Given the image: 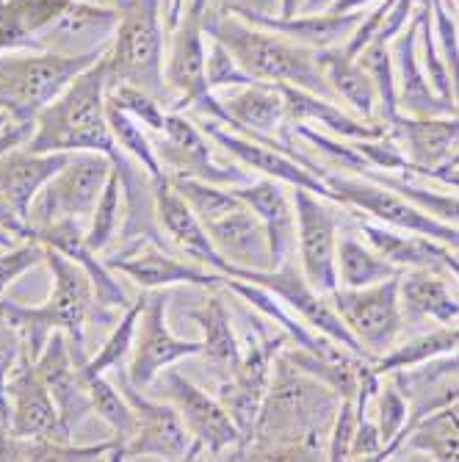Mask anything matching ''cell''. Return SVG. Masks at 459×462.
I'll use <instances>...</instances> for the list:
<instances>
[{
  "label": "cell",
  "instance_id": "6da1fadb",
  "mask_svg": "<svg viewBox=\"0 0 459 462\" xmlns=\"http://www.w3.org/2000/svg\"><path fill=\"white\" fill-rule=\"evenodd\" d=\"M338 407L341 396L329 385L277 355L255 438L241 459H326Z\"/></svg>",
  "mask_w": 459,
  "mask_h": 462
},
{
  "label": "cell",
  "instance_id": "7a4b0ae2",
  "mask_svg": "<svg viewBox=\"0 0 459 462\" xmlns=\"http://www.w3.org/2000/svg\"><path fill=\"white\" fill-rule=\"evenodd\" d=\"M205 33L222 42L238 61V67L252 80L277 83V87L285 83V87H297L318 97L335 100V95H332L329 83L324 78V69L318 64V51L249 23L235 12L230 14L207 12Z\"/></svg>",
  "mask_w": 459,
  "mask_h": 462
},
{
  "label": "cell",
  "instance_id": "3957f363",
  "mask_svg": "<svg viewBox=\"0 0 459 462\" xmlns=\"http://www.w3.org/2000/svg\"><path fill=\"white\" fill-rule=\"evenodd\" d=\"M108 75L103 56L78 72L67 89L53 97L33 119V134L23 147L31 152H103L114 158L119 152L106 114Z\"/></svg>",
  "mask_w": 459,
  "mask_h": 462
},
{
  "label": "cell",
  "instance_id": "277c9868",
  "mask_svg": "<svg viewBox=\"0 0 459 462\" xmlns=\"http://www.w3.org/2000/svg\"><path fill=\"white\" fill-rule=\"evenodd\" d=\"M45 266L50 269L53 277L50 297L33 308L0 297V316L20 332L23 346L33 360L45 349L53 332H64L69 338L72 352L89 357L87 346H83V329H87V321L95 313V308H100L92 277L83 266H78L75 261L48 246H45Z\"/></svg>",
  "mask_w": 459,
  "mask_h": 462
},
{
  "label": "cell",
  "instance_id": "5b68a950",
  "mask_svg": "<svg viewBox=\"0 0 459 462\" xmlns=\"http://www.w3.org/2000/svg\"><path fill=\"white\" fill-rule=\"evenodd\" d=\"M119 12V25L103 53L108 89L131 83L158 100L170 103L163 80L166 59V4L163 0H111Z\"/></svg>",
  "mask_w": 459,
  "mask_h": 462
},
{
  "label": "cell",
  "instance_id": "8992f818",
  "mask_svg": "<svg viewBox=\"0 0 459 462\" xmlns=\"http://www.w3.org/2000/svg\"><path fill=\"white\" fill-rule=\"evenodd\" d=\"M97 59L100 56L72 59L33 48L4 51L0 53V111L23 122H33L36 114L59 97L78 72Z\"/></svg>",
  "mask_w": 459,
  "mask_h": 462
},
{
  "label": "cell",
  "instance_id": "52a82bcc",
  "mask_svg": "<svg viewBox=\"0 0 459 462\" xmlns=\"http://www.w3.org/2000/svg\"><path fill=\"white\" fill-rule=\"evenodd\" d=\"M150 388L155 399H163L166 404L175 407L186 432L191 435L188 459H197V454H211V457L230 454L233 459H238L241 432L216 396L194 385L188 376H183L172 365L163 368L150 383Z\"/></svg>",
  "mask_w": 459,
  "mask_h": 462
},
{
  "label": "cell",
  "instance_id": "ba28073f",
  "mask_svg": "<svg viewBox=\"0 0 459 462\" xmlns=\"http://www.w3.org/2000/svg\"><path fill=\"white\" fill-rule=\"evenodd\" d=\"M150 136L166 175L197 178L216 186H241L255 178L235 161L219 163L214 142L188 111H166L163 131Z\"/></svg>",
  "mask_w": 459,
  "mask_h": 462
},
{
  "label": "cell",
  "instance_id": "9c48e42d",
  "mask_svg": "<svg viewBox=\"0 0 459 462\" xmlns=\"http://www.w3.org/2000/svg\"><path fill=\"white\" fill-rule=\"evenodd\" d=\"M111 172L114 161L108 155L92 150L72 152L31 205L33 233L61 219H89Z\"/></svg>",
  "mask_w": 459,
  "mask_h": 462
},
{
  "label": "cell",
  "instance_id": "30bf717a",
  "mask_svg": "<svg viewBox=\"0 0 459 462\" xmlns=\"http://www.w3.org/2000/svg\"><path fill=\"white\" fill-rule=\"evenodd\" d=\"M399 277L382 280L377 285H365V288L338 285L329 293L332 308L338 310V316L344 319V324L349 327V332L354 335L357 344L371 360L388 355L404 332Z\"/></svg>",
  "mask_w": 459,
  "mask_h": 462
},
{
  "label": "cell",
  "instance_id": "8fae6325",
  "mask_svg": "<svg viewBox=\"0 0 459 462\" xmlns=\"http://www.w3.org/2000/svg\"><path fill=\"white\" fill-rule=\"evenodd\" d=\"M294 197V214H297V249H299V266L310 285L321 293L338 288V236L344 222V208L335 199L318 197L308 189H290Z\"/></svg>",
  "mask_w": 459,
  "mask_h": 462
},
{
  "label": "cell",
  "instance_id": "7c38bea8",
  "mask_svg": "<svg viewBox=\"0 0 459 462\" xmlns=\"http://www.w3.org/2000/svg\"><path fill=\"white\" fill-rule=\"evenodd\" d=\"M233 277H241L246 282H255V285H263L266 291H271L274 297L294 313L299 316L308 327H313L316 332L326 335L335 344L346 346L349 352L360 355V357H368L363 352V346L357 344V338L349 332V327L344 324V319L338 316V310L332 308L329 297L321 291H316L310 285V280L305 277L302 266H299V258L297 252L290 258H285L277 269H263V272H238ZM371 360V357H368Z\"/></svg>",
  "mask_w": 459,
  "mask_h": 462
},
{
  "label": "cell",
  "instance_id": "4fadbf2b",
  "mask_svg": "<svg viewBox=\"0 0 459 462\" xmlns=\"http://www.w3.org/2000/svg\"><path fill=\"white\" fill-rule=\"evenodd\" d=\"M166 308H170V293H166V288L142 291V313L136 324V338H133L128 365H124L131 383L139 385L142 391L150 388V383L163 368H170L186 357L202 355V341L178 338L170 329Z\"/></svg>",
  "mask_w": 459,
  "mask_h": 462
},
{
  "label": "cell",
  "instance_id": "5bb4252c",
  "mask_svg": "<svg viewBox=\"0 0 459 462\" xmlns=\"http://www.w3.org/2000/svg\"><path fill=\"white\" fill-rule=\"evenodd\" d=\"M72 152H31L14 147L0 155V225L20 241H36L31 205Z\"/></svg>",
  "mask_w": 459,
  "mask_h": 462
},
{
  "label": "cell",
  "instance_id": "9a60e30c",
  "mask_svg": "<svg viewBox=\"0 0 459 462\" xmlns=\"http://www.w3.org/2000/svg\"><path fill=\"white\" fill-rule=\"evenodd\" d=\"M114 383L131 402L136 415L133 438L122 446L119 459H139V457H155V459H188L191 451V435L186 432L180 415L172 404L163 399L144 396L139 385L131 383L124 365L114 368Z\"/></svg>",
  "mask_w": 459,
  "mask_h": 462
},
{
  "label": "cell",
  "instance_id": "2e32d148",
  "mask_svg": "<svg viewBox=\"0 0 459 462\" xmlns=\"http://www.w3.org/2000/svg\"><path fill=\"white\" fill-rule=\"evenodd\" d=\"M119 25V12L108 4L89 0H67L50 23L41 25L28 48L50 51L59 56H103Z\"/></svg>",
  "mask_w": 459,
  "mask_h": 462
},
{
  "label": "cell",
  "instance_id": "e0dca14e",
  "mask_svg": "<svg viewBox=\"0 0 459 462\" xmlns=\"http://www.w3.org/2000/svg\"><path fill=\"white\" fill-rule=\"evenodd\" d=\"M114 170L119 175L122 186V227H119V246L111 255H122L142 244H155L170 249V238H166L161 222H158V205H155V180L139 161L124 155L122 150L111 158Z\"/></svg>",
  "mask_w": 459,
  "mask_h": 462
},
{
  "label": "cell",
  "instance_id": "ac0fdd59",
  "mask_svg": "<svg viewBox=\"0 0 459 462\" xmlns=\"http://www.w3.org/2000/svg\"><path fill=\"white\" fill-rule=\"evenodd\" d=\"M6 402H9V432L17 438H53L69 440V430L64 427L59 407L41 383L28 352L20 355L14 371L6 380Z\"/></svg>",
  "mask_w": 459,
  "mask_h": 462
},
{
  "label": "cell",
  "instance_id": "d6986e66",
  "mask_svg": "<svg viewBox=\"0 0 459 462\" xmlns=\"http://www.w3.org/2000/svg\"><path fill=\"white\" fill-rule=\"evenodd\" d=\"M87 360L89 357H80L72 352L69 338L64 332H53L45 349H41L39 357L33 360L41 383L48 385L69 435L87 421L89 415H95L92 396H89V380H87V374H83V363Z\"/></svg>",
  "mask_w": 459,
  "mask_h": 462
},
{
  "label": "cell",
  "instance_id": "ffe728a7",
  "mask_svg": "<svg viewBox=\"0 0 459 462\" xmlns=\"http://www.w3.org/2000/svg\"><path fill=\"white\" fill-rule=\"evenodd\" d=\"M111 272L131 277L142 291L152 288H172V285H191L205 291H222V274L205 269L194 261L178 258L172 249L155 244H142L122 255H103Z\"/></svg>",
  "mask_w": 459,
  "mask_h": 462
},
{
  "label": "cell",
  "instance_id": "44dd1931",
  "mask_svg": "<svg viewBox=\"0 0 459 462\" xmlns=\"http://www.w3.org/2000/svg\"><path fill=\"white\" fill-rule=\"evenodd\" d=\"M385 125L388 136L401 147V152L409 161V170L401 175L437 170V166H445L459 150V111L448 116L396 114Z\"/></svg>",
  "mask_w": 459,
  "mask_h": 462
},
{
  "label": "cell",
  "instance_id": "7402d4cb",
  "mask_svg": "<svg viewBox=\"0 0 459 462\" xmlns=\"http://www.w3.org/2000/svg\"><path fill=\"white\" fill-rule=\"evenodd\" d=\"M205 230L227 263V274L274 269L266 227L246 205H238L225 217L205 222Z\"/></svg>",
  "mask_w": 459,
  "mask_h": 462
},
{
  "label": "cell",
  "instance_id": "603a6c76",
  "mask_svg": "<svg viewBox=\"0 0 459 462\" xmlns=\"http://www.w3.org/2000/svg\"><path fill=\"white\" fill-rule=\"evenodd\" d=\"M418 31L421 14H415L407 28L393 39L390 53L396 67V92H399V111L409 116H448L456 114V106L440 97L427 80L418 56Z\"/></svg>",
  "mask_w": 459,
  "mask_h": 462
},
{
  "label": "cell",
  "instance_id": "cb8c5ba5",
  "mask_svg": "<svg viewBox=\"0 0 459 462\" xmlns=\"http://www.w3.org/2000/svg\"><path fill=\"white\" fill-rule=\"evenodd\" d=\"M233 191L263 222L271 249V263L277 269L285 258L297 252V214L290 186L271 178H252L249 183L233 186Z\"/></svg>",
  "mask_w": 459,
  "mask_h": 462
},
{
  "label": "cell",
  "instance_id": "d4e9b609",
  "mask_svg": "<svg viewBox=\"0 0 459 462\" xmlns=\"http://www.w3.org/2000/svg\"><path fill=\"white\" fill-rule=\"evenodd\" d=\"M155 205H158V222H161L166 238H170V244L183 258L211 269V272L227 274V263L222 261L211 238H207L205 225L191 211V205L175 191L170 178L155 180Z\"/></svg>",
  "mask_w": 459,
  "mask_h": 462
},
{
  "label": "cell",
  "instance_id": "484cf974",
  "mask_svg": "<svg viewBox=\"0 0 459 462\" xmlns=\"http://www.w3.org/2000/svg\"><path fill=\"white\" fill-rule=\"evenodd\" d=\"M36 241H41L48 249H56L61 255H67L69 261H75L78 266L87 269V274L92 277L95 293H97V305L103 310H124L133 302L128 300V293L119 285V280H114L108 263L103 261L100 252H95L87 241V227H83L78 219H61L53 222L48 227L36 230Z\"/></svg>",
  "mask_w": 459,
  "mask_h": 462
},
{
  "label": "cell",
  "instance_id": "4316f807",
  "mask_svg": "<svg viewBox=\"0 0 459 462\" xmlns=\"http://www.w3.org/2000/svg\"><path fill=\"white\" fill-rule=\"evenodd\" d=\"M280 92L285 100V116L288 125H318V128L344 142H360V139H380L388 134V125L382 119H363L349 111H344L335 100L318 97L313 92L285 87L280 83Z\"/></svg>",
  "mask_w": 459,
  "mask_h": 462
},
{
  "label": "cell",
  "instance_id": "83f0119b",
  "mask_svg": "<svg viewBox=\"0 0 459 462\" xmlns=\"http://www.w3.org/2000/svg\"><path fill=\"white\" fill-rule=\"evenodd\" d=\"M451 274L437 269H409L399 277V302L407 327H421L427 321L454 324L459 319V297L451 285Z\"/></svg>",
  "mask_w": 459,
  "mask_h": 462
},
{
  "label": "cell",
  "instance_id": "f1b7e54d",
  "mask_svg": "<svg viewBox=\"0 0 459 462\" xmlns=\"http://www.w3.org/2000/svg\"><path fill=\"white\" fill-rule=\"evenodd\" d=\"M235 14H241L243 20L255 23L261 28H269L280 36H288L299 42V45H308L313 51H324V48H335L344 45V42L354 33V28L360 25V20L365 17L363 9L360 12H346V14H335V12H313V14H294V17H277V14H258V12H243V9H230Z\"/></svg>",
  "mask_w": 459,
  "mask_h": 462
},
{
  "label": "cell",
  "instance_id": "f546056e",
  "mask_svg": "<svg viewBox=\"0 0 459 462\" xmlns=\"http://www.w3.org/2000/svg\"><path fill=\"white\" fill-rule=\"evenodd\" d=\"M318 64L335 100L346 103L363 119H380V97L365 67L352 59L341 45L318 51Z\"/></svg>",
  "mask_w": 459,
  "mask_h": 462
},
{
  "label": "cell",
  "instance_id": "4dcf8cb0",
  "mask_svg": "<svg viewBox=\"0 0 459 462\" xmlns=\"http://www.w3.org/2000/svg\"><path fill=\"white\" fill-rule=\"evenodd\" d=\"M188 319L202 332V338H199L202 341V357L222 374L219 380H225V376L233 374V368L241 360V341L235 338L227 300L211 293V297H205V302L199 308L188 310Z\"/></svg>",
  "mask_w": 459,
  "mask_h": 462
},
{
  "label": "cell",
  "instance_id": "1f68e13d",
  "mask_svg": "<svg viewBox=\"0 0 459 462\" xmlns=\"http://www.w3.org/2000/svg\"><path fill=\"white\" fill-rule=\"evenodd\" d=\"M114 454V438L97 446H75L53 438H17L6 424H0V459H31V462H87Z\"/></svg>",
  "mask_w": 459,
  "mask_h": 462
},
{
  "label": "cell",
  "instance_id": "d6a6232c",
  "mask_svg": "<svg viewBox=\"0 0 459 462\" xmlns=\"http://www.w3.org/2000/svg\"><path fill=\"white\" fill-rule=\"evenodd\" d=\"M335 269H338V285H344V288L377 285L382 280H390V277L401 274L399 266L385 261L365 238L360 241L354 233H341L338 236Z\"/></svg>",
  "mask_w": 459,
  "mask_h": 462
},
{
  "label": "cell",
  "instance_id": "836d02e7",
  "mask_svg": "<svg viewBox=\"0 0 459 462\" xmlns=\"http://www.w3.org/2000/svg\"><path fill=\"white\" fill-rule=\"evenodd\" d=\"M429 454L432 459H454L459 462V418L451 404L424 415L418 424L409 430L396 454Z\"/></svg>",
  "mask_w": 459,
  "mask_h": 462
},
{
  "label": "cell",
  "instance_id": "e575fe53",
  "mask_svg": "<svg viewBox=\"0 0 459 462\" xmlns=\"http://www.w3.org/2000/svg\"><path fill=\"white\" fill-rule=\"evenodd\" d=\"M451 352H459V327L437 324L429 332H421V335H415V338H409L404 344H396L388 355L373 360V368H377L380 374H390V371H399V368L421 365L427 360H435V357H443V355H451Z\"/></svg>",
  "mask_w": 459,
  "mask_h": 462
},
{
  "label": "cell",
  "instance_id": "d590c367",
  "mask_svg": "<svg viewBox=\"0 0 459 462\" xmlns=\"http://www.w3.org/2000/svg\"><path fill=\"white\" fill-rule=\"evenodd\" d=\"M354 175H363V178H368L373 183H382V186L399 191L404 199L415 202V205L421 208V211H427L437 222H445L451 227H459V194H454V189H451V194L448 191H440V189H427V186L412 183L409 175L371 170V166H365V170H360Z\"/></svg>",
  "mask_w": 459,
  "mask_h": 462
},
{
  "label": "cell",
  "instance_id": "8d00e7d4",
  "mask_svg": "<svg viewBox=\"0 0 459 462\" xmlns=\"http://www.w3.org/2000/svg\"><path fill=\"white\" fill-rule=\"evenodd\" d=\"M87 380H89L92 410H95L97 418H103V421L108 424L111 438H114V454H111V459H119L122 446L133 438V430H136L133 407H131L128 399H124V393L116 388V383H111L106 374L87 376Z\"/></svg>",
  "mask_w": 459,
  "mask_h": 462
},
{
  "label": "cell",
  "instance_id": "74e56055",
  "mask_svg": "<svg viewBox=\"0 0 459 462\" xmlns=\"http://www.w3.org/2000/svg\"><path fill=\"white\" fill-rule=\"evenodd\" d=\"M106 114H108V128H111V136H114L116 147L124 155H131L133 161H139L150 172L152 180L166 178L163 166H161V161L155 155V147H152V136H150V131L144 128V125H139L133 116H128L124 111L114 108L108 103H106Z\"/></svg>",
  "mask_w": 459,
  "mask_h": 462
},
{
  "label": "cell",
  "instance_id": "f35d334b",
  "mask_svg": "<svg viewBox=\"0 0 459 462\" xmlns=\"http://www.w3.org/2000/svg\"><path fill=\"white\" fill-rule=\"evenodd\" d=\"M357 61L365 67L371 75L373 87H377L380 97V119L390 122L399 111V92H396V67H393V53L390 42H382L380 36L368 42V48L357 56Z\"/></svg>",
  "mask_w": 459,
  "mask_h": 462
},
{
  "label": "cell",
  "instance_id": "ab89813d",
  "mask_svg": "<svg viewBox=\"0 0 459 462\" xmlns=\"http://www.w3.org/2000/svg\"><path fill=\"white\" fill-rule=\"evenodd\" d=\"M170 183L175 186V191L191 205V211L199 217V222H211L225 217L233 208L243 205L238 199V194L233 191V186H216V183H205L197 178H183V175H166Z\"/></svg>",
  "mask_w": 459,
  "mask_h": 462
},
{
  "label": "cell",
  "instance_id": "60d3db41",
  "mask_svg": "<svg viewBox=\"0 0 459 462\" xmlns=\"http://www.w3.org/2000/svg\"><path fill=\"white\" fill-rule=\"evenodd\" d=\"M139 313H142V297L122 310V319L114 324L111 335L103 341L100 352L95 357H89L83 363V374L87 376H97V374H108L114 368H119L124 360L131 357L133 349V338H136V324H139Z\"/></svg>",
  "mask_w": 459,
  "mask_h": 462
},
{
  "label": "cell",
  "instance_id": "b9f144b4",
  "mask_svg": "<svg viewBox=\"0 0 459 462\" xmlns=\"http://www.w3.org/2000/svg\"><path fill=\"white\" fill-rule=\"evenodd\" d=\"M122 227V186H119V175L116 170L111 172L95 211L89 217V227H87V241L95 252H108V246L116 241Z\"/></svg>",
  "mask_w": 459,
  "mask_h": 462
},
{
  "label": "cell",
  "instance_id": "7bdbcfd3",
  "mask_svg": "<svg viewBox=\"0 0 459 462\" xmlns=\"http://www.w3.org/2000/svg\"><path fill=\"white\" fill-rule=\"evenodd\" d=\"M106 103L124 111L128 116H133L139 125L150 134H161L163 131V122H166V103L158 100L155 95L139 89V87H131V83H119V87H111L106 92Z\"/></svg>",
  "mask_w": 459,
  "mask_h": 462
},
{
  "label": "cell",
  "instance_id": "ee69618b",
  "mask_svg": "<svg viewBox=\"0 0 459 462\" xmlns=\"http://www.w3.org/2000/svg\"><path fill=\"white\" fill-rule=\"evenodd\" d=\"M373 402V421H377L385 446H390L401 430L407 427V418H409V399L401 393V388L390 380V374H382V385L377 391V396L371 399ZM385 451V448H382Z\"/></svg>",
  "mask_w": 459,
  "mask_h": 462
},
{
  "label": "cell",
  "instance_id": "f6af8a7d",
  "mask_svg": "<svg viewBox=\"0 0 459 462\" xmlns=\"http://www.w3.org/2000/svg\"><path fill=\"white\" fill-rule=\"evenodd\" d=\"M432 20H435V39L440 48V59L448 69L454 103L459 111V33H456V23L448 14L443 0H432Z\"/></svg>",
  "mask_w": 459,
  "mask_h": 462
},
{
  "label": "cell",
  "instance_id": "bcb514c9",
  "mask_svg": "<svg viewBox=\"0 0 459 462\" xmlns=\"http://www.w3.org/2000/svg\"><path fill=\"white\" fill-rule=\"evenodd\" d=\"M390 380L401 388L404 396H409L415 388H421L427 383H435V380H459V352L427 360V363L412 365V368L390 371Z\"/></svg>",
  "mask_w": 459,
  "mask_h": 462
},
{
  "label": "cell",
  "instance_id": "7dc6e473",
  "mask_svg": "<svg viewBox=\"0 0 459 462\" xmlns=\"http://www.w3.org/2000/svg\"><path fill=\"white\" fill-rule=\"evenodd\" d=\"M207 39H211V36H207ZM205 78H207V89H211V92H222V89H230V87H243V83H252V78H249L238 67V61L233 59V53L216 39H211V45H207Z\"/></svg>",
  "mask_w": 459,
  "mask_h": 462
},
{
  "label": "cell",
  "instance_id": "c3c4849f",
  "mask_svg": "<svg viewBox=\"0 0 459 462\" xmlns=\"http://www.w3.org/2000/svg\"><path fill=\"white\" fill-rule=\"evenodd\" d=\"M39 263H45V244L41 241H20L0 249V297L17 277Z\"/></svg>",
  "mask_w": 459,
  "mask_h": 462
},
{
  "label": "cell",
  "instance_id": "681fc988",
  "mask_svg": "<svg viewBox=\"0 0 459 462\" xmlns=\"http://www.w3.org/2000/svg\"><path fill=\"white\" fill-rule=\"evenodd\" d=\"M25 352L20 332L0 316V424L9 427V402H6V380L14 371L20 355Z\"/></svg>",
  "mask_w": 459,
  "mask_h": 462
},
{
  "label": "cell",
  "instance_id": "f907efd6",
  "mask_svg": "<svg viewBox=\"0 0 459 462\" xmlns=\"http://www.w3.org/2000/svg\"><path fill=\"white\" fill-rule=\"evenodd\" d=\"M354 430H357V410L352 399H341V407L335 412V421H332L329 430V443H326V459L341 462L349 459L352 454V440H354Z\"/></svg>",
  "mask_w": 459,
  "mask_h": 462
},
{
  "label": "cell",
  "instance_id": "816d5d0a",
  "mask_svg": "<svg viewBox=\"0 0 459 462\" xmlns=\"http://www.w3.org/2000/svg\"><path fill=\"white\" fill-rule=\"evenodd\" d=\"M385 448L382 432L377 427V421L365 412L357 418V430H354V440H352V454L349 459H380Z\"/></svg>",
  "mask_w": 459,
  "mask_h": 462
},
{
  "label": "cell",
  "instance_id": "f5cc1de1",
  "mask_svg": "<svg viewBox=\"0 0 459 462\" xmlns=\"http://www.w3.org/2000/svg\"><path fill=\"white\" fill-rule=\"evenodd\" d=\"M31 134H33V122H23L6 111H0V155L25 144Z\"/></svg>",
  "mask_w": 459,
  "mask_h": 462
},
{
  "label": "cell",
  "instance_id": "db71d44e",
  "mask_svg": "<svg viewBox=\"0 0 459 462\" xmlns=\"http://www.w3.org/2000/svg\"><path fill=\"white\" fill-rule=\"evenodd\" d=\"M227 6L258 14H280V0H227Z\"/></svg>",
  "mask_w": 459,
  "mask_h": 462
},
{
  "label": "cell",
  "instance_id": "11a10c76",
  "mask_svg": "<svg viewBox=\"0 0 459 462\" xmlns=\"http://www.w3.org/2000/svg\"><path fill=\"white\" fill-rule=\"evenodd\" d=\"M373 0H332V4L324 12H335V14H346V12H360L365 6H371Z\"/></svg>",
  "mask_w": 459,
  "mask_h": 462
},
{
  "label": "cell",
  "instance_id": "9f6ffc18",
  "mask_svg": "<svg viewBox=\"0 0 459 462\" xmlns=\"http://www.w3.org/2000/svg\"><path fill=\"white\" fill-rule=\"evenodd\" d=\"M14 244H20V238L14 233H9L4 225H0V249H4V246H14Z\"/></svg>",
  "mask_w": 459,
  "mask_h": 462
},
{
  "label": "cell",
  "instance_id": "6f0895ef",
  "mask_svg": "<svg viewBox=\"0 0 459 462\" xmlns=\"http://www.w3.org/2000/svg\"><path fill=\"white\" fill-rule=\"evenodd\" d=\"M451 172H459V170H451Z\"/></svg>",
  "mask_w": 459,
  "mask_h": 462
}]
</instances>
